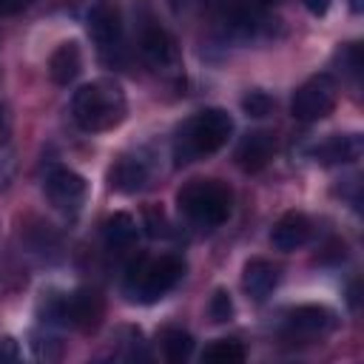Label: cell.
Instances as JSON below:
<instances>
[{"label":"cell","instance_id":"8","mask_svg":"<svg viewBox=\"0 0 364 364\" xmlns=\"http://www.w3.org/2000/svg\"><path fill=\"white\" fill-rule=\"evenodd\" d=\"M102 316H105V304L97 290L80 287L71 296H65V324H71L82 333H94L100 327Z\"/></svg>","mask_w":364,"mask_h":364},{"label":"cell","instance_id":"18","mask_svg":"<svg viewBox=\"0 0 364 364\" xmlns=\"http://www.w3.org/2000/svg\"><path fill=\"white\" fill-rule=\"evenodd\" d=\"M162 353H165V358L173 361V364L185 361V358L193 353V338H191V333H185V330H179V327L165 330V333H162Z\"/></svg>","mask_w":364,"mask_h":364},{"label":"cell","instance_id":"12","mask_svg":"<svg viewBox=\"0 0 364 364\" xmlns=\"http://www.w3.org/2000/svg\"><path fill=\"white\" fill-rule=\"evenodd\" d=\"M336 327V313L321 307V304H301L296 310L287 313V330L290 336H304V338H313V336H324Z\"/></svg>","mask_w":364,"mask_h":364},{"label":"cell","instance_id":"6","mask_svg":"<svg viewBox=\"0 0 364 364\" xmlns=\"http://www.w3.org/2000/svg\"><path fill=\"white\" fill-rule=\"evenodd\" d=\"M43 191L48 196V202L63 210V213H77L80 205L85 202V193H88V185L80 173L68 171V168H51L46 173V182H43Z\"/></svg>","mask_w":364,"mask_h":364},{"label":"cell","instance_id":"17","mask_svg":"<svg viewBox=\"0 0 364 364\" xmlns=\"http://www.w3.org/2000/svg\"><path fill=\"white\" fill-rule=\"evenodd\" d=\"M102 239H105V245L114 247V250L131 247L134 239H136V222L131 219V213H122V210H119V213L108 216L105 225H102Z\"/></svg>","mask_w":364,"mask_h":364},{"label":"cell","instance_id":"5","mask_svg":"<svg viewBox=\"0 0 364 364\" xmlns=\"http://www.w3.org/2000/svg\"><path fill=\"white\" fill-rule=\"evenodd\" d=\"M333 108H336V82L330 74H316L304 80L290 100V114L299 122H318Z\"/></svg>","mask_w":364,"mask_h":364},{"label":"cell","instance_id":"21","mask_svg":"<svg viewBox=\"0 0 364 364\" xmlns=\"http://www.w3.org/2000/svg\"><path fill=\"white\" fill-rule=\"evenodd\" d=\"M208 313H210V318L216 321V324H225V321H230L233 318V299H230V293L228 290H213V296H210V304H208Z\"/></svg>","mask_w":364,"mask_h":364},{"label":"cell","instance_id":"28","mask_svg":"<svg viewBox=\"0 0 364 364\" xmlns=\"http://www.w3.org/2000/svg\"><path fill=\"white\" fill-rule=\"evenodd\" d=\"M259 3H276V0H259Z\"/></svg>","mask_w":364,"mask_h":364},{"label":"cell","instance_id":"1","mask_svg":"<svg viewBox=\"0 0 364 364\" xmlns=\"http://www.w3.org/2000/svg\"><path fill=\"white\" fill-rule=\"evenodd\" d=\"M230 134H233V119L228 111H222V108L196 111L176 128V136H173L176 165H188V162L216 154L228 142Z\"/></svg>","mask_w":364,"mask_h":364},{"label":"cell","instance_id":"23","mask_svg":"<svg viewBox=\"0 0 364 364\" xmlns=\"http://www.w3.org/2000/svg\"><path fill=\"white\" fill-rule=\"evenodd\" d=\"M17 358H20V344L11 336H3L0 338V364H11Z\"/></svg>","mask_w":364,"mask_h":364},{"label":"cell","instance_id":"20","mask_svg":"<svg viewBox=\"0 0 364 364\" xmlns=\"http://www.w3.org/2000/svg\"><path fill=\"white\" fill-rule=\"evenodd\" d=\"M242 111L247 117H267L273 111V97L267 91H247L242 97Z\"/></svg>","mask_w":364,"mask_h":364},{"label":"cell","instance_id":"4","mask_svg":"<svg viewBox=\"0 0 364 364\" xmlns=\"http://www.w3.org/2000/svg\"><path fill=\"white\" fill-rule=\"evenodd\" d=\"M185 273V262L176 256H159V259H139L128 267L125 276V293L131 301L151 304L162 299L168 290L176 287V282Z\"/></svg>","mask_w":364,"mask_h":364},{"label":"cell","instance_id":"10","mask_svg":"<svg viewBox=\"0 0 364 364\" xmlns=\"http://www.w3.org/2000/svg\"><path fill=\"white\" fill-rule=\"evenodd\" d=\"M88 34L102 57L122 51V23L111 6H97L88 14Z\"/></svg>","mask_w":364,"mask_h":364},{"label":"cell","instance_id":"16","mask_svg":"<svg viewBox=\"0 0 364 364\" xmlns=\"http://www.w3.org/2000/svg\"><path fill=\"white\" fill-rule=\"evenodd\" d=\"M82 71V51L74 40L60 43L48 57V77L57 85H71Z\"/></svg>","mask_w":364,"mask_h":364},{"label":"cell","instance_id":"14","mask_svg":"<svg viewBox=\"0 0 364 364\" xmlns=\"http://www.w3.org/2000/svg\"><path fill=\"white\" fill-rule=\"evenodd\" d=\"M364 151V142L358 134H341V136H327L324 142H318L310 156L321 165H347L355 162Z\"/></svg>","mask_w":364,"mask_h":364},{"label":"cell","instance_id":"11","mask_svg":"<svg viewBox=\"0 0 364 364\" xmlns=\"http://www.w3.org/2000/svg\"><path fill=\"white\" fill-rule=\"evenodd\" d=\"M310 236H313V222H310L304 213H299V210L282 213V216L276 219L273 230H270L273 247H276V250H284V253H290V250L307 245Z\"/></svg>","mask_w":364,"mask_h":364},{"label":"cell","instance_id":"26","mask_svg":"<svg viewBox=\"0 0 364 364\" xmlns=\"http://www.w3.org/2000/svg\"><path fill=\"white\" fill-rule=\"evenodd\" d=\"M9 134H11V125H9V114H6V108L0 105V145H6V142H9Z\"/></svg>","mask_w":364,"mask_h":364},{"label":"cell","instance_id":"25","mask_svg":"<svg viewBox=\"0 0 364 364\" xmlns=\"http://www.w3.org/2000/svg\"><path fill=\"white\" fill-rule=\"evenodd\" d=\"M304 3V9L310 11V14H316V17H321L327 9H330V0H301Z\"/></svg>","mask_w":364,"mask_h":364},{"label":"cell","instance_id":"7","mask_svg":"<svg viewBox=\"0 0 364 364\" xmlns=\"http://www.w3.org/2000/svg\"><path fill=\"white\" fill-rule=\"evenodd\" d=\"M139 51L145 57V63L156 71H165V68H173L179 63V48H176V40L173 34L159 26L156 20H145L142 28H139Z\"/></svg>","mask_w":364,"mask_h":364},{"label":"cell","instance_id":"9","mask_svg":"<svg viewBox=\"0 0 364 364\" xmlns=\"http://www.w3.org/2000/svg\"><path fill=\"white\" fill-rule=\"evenodd\" d=\"M151 176H154V168H151V159L136 151V154H125L117 159V165L111 168L108 179H111V188L119 191V193H136V191H145L151 185Z\"/></svg>","mask_w":364,"mask_h":364},{"label":"cell","instance_id":"13","mask_svg":"<svg viewBox=\"0 0 364 364\" xmlns=\"http://www.w3.org/2000/svg\"><path fill=\"white\" fill-rule=\"evenodd\" d=\"M273 151H276L273 134H267V131H250L247 136H242V142L236 148V162H239L242 171L256 173V171H262L273 159Z\"/></svg>","mask_w":364,"mask_h":364},{"label":"cell","instance_id":"24","mask_svg":"<svg viewBox=\"0 0 364 364\" xmlns=\"http://www.w3.org/2000/svg\"><path fill=\"white\" fill-rule=\"evenodd\" d=\"M31 3H37V0H0V17L20 14V11H26Z\"/></svg>","mask_w":364,"mask_h":364},{"label":"cell","instance_id":"22","mask_svg":"<svg viewBox=\"0 0 364 364\" xmlns=\"http://www.w3.org/2000/svg\"><path fill=\"white\" fill-rule=\"evenodd\" d=\"M145 228H148V236H154V239L168 236V219H165L162 208H145Z\"/></svg>","mask_w":364,"mask_h":364},{"label":"cell","instance_id":"2","mask_svg":"<svg viewBox=\"0 0 364 364\" xmlns=\"http://www.w3.org/2000/svg\"><path fill=\"white\" fill-rule=\"evenodd\" d=\"M125 111H128L125 94L114 80H94V82L77 88L74 100H71L74 122L88 134L117 128L125 119Z\"/></svg>","mask_w":364,"mask_h":364},{"label":"cell","instance_id":"19","mask_svg":"<svg viewBox=\"0 0 364 364\" xmlns=\"http://www.w3.org/2000/svg\"><path fill=\"white\" fill-rule=\"evenodd\" d=\"M202 361H208V364H242L245 361V347L233 338H222V341H213L202 353Z\"/></svg>","mask_w":364,"mask_h":364},{"label":"cell","instance_id":"27","mask_svg":"<svg viewBox=\"0 0 364 364\" xmlns=\"http://www.w3.org/2000/svg\"><path fill=\"white\" fill-rule=\"evenodd\" d=\"M353 11H361V0H353Z\"/></svg>","mask_w":364,"mask_h":364},{"label":"cell","instance_id":"15","mask_svg":"<svg viewBox=\"0 0 364 364\" xmlns=\"http://www.w3.org/2000/svg\"><path fill=\"white\" fill-rule=\"evenodd\" d=\"M279 279H282V267L279 264H273L270 259H250L245 264V273H242V287H245V293L250 299L262 301L276 290Z\"/></svg>","mask_w":364,"mask_h":364},{"label":"cell","instance_id":"3","mask_svg":"<svg viewBox=\"0 0 364 364\" xmlns=\"http://www.w3.org/2000/svg\"><path fill=\"white\" fill-rule=\"evenodd\" d=\"M176 205L191 222L205 225V228H216L230 216L233 193L219 179H191L188 185L179 188Z\"/></svg>","mask_w":364,"mask_h":364}]
</instances>
